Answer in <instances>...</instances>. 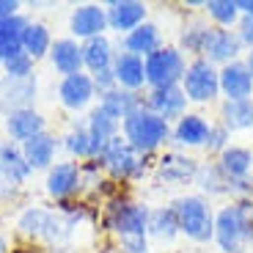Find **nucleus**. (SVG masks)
Instances as JSON below:
<instances>
[{
	"instance_id": "6ab92c4d",
	"label": "nucleus",
	"mask_w": 253,
	"mask_h": 253,
	"mask_svg": "<svg viewBox=\"0 0 253 253\" xmlns=\"http://www.w3.org/2000/svg\"><path fill=\"white\" fill-rule=\"evenodd\" d=\"M220 96L228 102L253 99V77L245 66V58L220 66Z\"/></svg>"
},
{
	"instance_id": "4be33fe9",
	"label": "nucleus",
	"mask_w": 253,
	"mask_h": 253,
	"mask_svg": "<svg viewBox=\"0 0 253 253\" xmlns=\"http://www.w3.org/2000/svg\"><path fill=\"white\" fill-rule=\"evenodd\" d=\"M58 152H61V138H55V135L47 129V132L36 135L33 140H28V143H22V154H25V160L31 163L33 171H50L52 165L58 163Z\"/></svg>"
},
{
	"instance_id": "423d86ee",
	"label": "nucleus",
	"mask_w": 253,
	"mask_h": 253,
	"mask_svg": "<svg viewBox=\"0 0 253 253\" xmlns=\"http://www.w3.org/2000/svg\"><path fill=\"white\" fill-rule=\"evenodd\" d=\"M179 88L190 105H212L220 99V69L207 58H190Z\"/></svg>"
},
{
	"instance_id": "c85d7f7f",
	"label": "nucleus",
	"mask_w": 253,
	"mask_h": 253,
	"mask_svg": "<svg viewBox=\"0 0 253 253\" xmlns=\"http://www.w3.org/2000/svg\"><path fill=\"white\" fill-rule=\"evenodd\" d=\"M198 187V196L204 198H215V196H231V182L226 179V173L220 171V165L212 160V163H201L198 165V173H196V182H193Z\"/></svg>"
},
{
	"instance_id": "c9c22d12",
	"label": "nucleus",
	"mask_w": 253,
	"mask_h": 253,
	"mask_svg": "<svg viewBox=\"0 0 253 253\" xmlns=\"http://www.w3.org/2000/svg\"><path fill=\"white\" fill-rule=\"evenodd\" d=\"M28 22L31 19L25 14H14V17L0 19V50H3V55H8V52L22 47V36H25Z\"/></svg>"
},
{
	"instance_id": "b1692460",
	"label": "nucleus",
	"mask_w": 253,
	"mask_h": 253,
	"mask_svg": "<svg viewBox=\"0 0 253 253\" xmlns=\"http://www.w3.org/2000/svg\"><path fill=\"white\" fill-rule=\"evenodd\" d=\"M215 163L220 165V171L226 173L228 182H251L253 173V152L248 146L231 143L220 157H215Z\"/></svg>"
},
{
	"instance_id": "a19ab883",
	"label": "nucleus",
	"mask_w": 253,
	"mask_h": 253,
	"mask_svg": "<svg viewBox=\"0 0 253 253\" xmlns=\"http://www.w3.org/2000/svg\"><path fill=\"white\" fill-rule=\"evenodd\" d=\"M234 31H237V36H240V42H242V47H245V52L253 50V14H242Z\"/></svg>"
},
{
	"instance_id": "72a5a7b5",
	"label": "nucleus",
	"mask_w": 253,
	"mask_h": 253,
	"mask_svg": "<svg viewBox=\"0 0 253 253\" xmlns=\"http://www.w3.org/2000/svg\"><path fill=\"white\" fill-rule=\"evenodd\" d=\"M209 33H212V25H209V22H190V25H184L182 33H179V44L176 47L190 58H204Z\"/></svg>"
},
{
	"instance_id": "3c124183",
	"label": "nucleus",
	"mask_w": 253,
	"mask_h": 253,
	"mask_svg": "<svg viewBox=\"0 0 253 253\" xmlns=\"http://www.w3.org/2000/svg\"><path fill=\"white\" fill-rule=\"evenodd\" d=\"M251 201H253V193H251Z\"/></svg>"
},
{
	"instance_id": "f257e3e1",
	"label": "nucleus",
	"mask_w": 253,
	"mask_h": 253,
	"mask_svg": "<svg viewBox=\"0 0 253 253\" xmlns=\"http://www.w3.org/2000/svg\"><path fill=\"white\" fill-rule=\"evenodd\" d=\"M14 228L19 237H25L31 242H42L47 248H63L75 231V226L66 220L61 209H50L42 204H28L17 215Z\"/></svg>"
},
{
	"instance_id": "f3484780",
	"label": "nucleus",
	"mask_w": 253,
	"mask_h": 253,
	"mask_svg": "<svg viewBox=\"0 0 253 253\" xmlns=\"http://www.w3.org/2000/svg\"><path fill=\"white\" fill-rule=\"evenodd\" d=\"M36 77L28 80H11V77H0V113L8 116L14 110L33 108L36 102Z\"/></svg>"
},
{
	"instance_id": "58836bf2",
	"label": "nucleus",
	"mask_w": 253,
	"mask_h": 253,
	"mask_svg": "<svg viewBox=\"0 0 253 253\" xmlns=\"http://www.w3.org/2000/svg\"><path fill=\"white\" fill-rule=\"evenodd\" d=\"M119 242V253H152L149 237H126V240H116Z\"/></svg>"
},
{
	"instance_id": "37998d69",
	"label": "nucleus",
	"mask_w": 253,
	"mask_h": 253,
	"mask_svg": "<svg viewBox=\"0 0 253 253\" xmlns=\"http://www.w3.org/2000/svg\"><path fill=\"white\" fill-rule=\"evenodd\" d=\"M19 8H22V3H19V0H0V19L14 17V14H22Z\"/></svg>"
},
{
	"instance_id": "2f4dec72",
	"label": "nucleus",
	"mask_w": 253,
	"mask_h": 253,
	"mask_svg": "<svg viewBox=\"0 0 253 253\" xmlns=\"http://www.w3.org/2000/svg\"><path fill=\"white\" fill-rule=\"evenodd\" d=\"M149 237L160 242H173L176 237H182L179 234V220H176L173 204L152 209V215H149Z\"/></svg>"
},
{
	"instance_id": "39448f33",
	"label": "nucleus",
	"mask_w": 253,
	"mask_h": 253,
	"mask_svg": "<svg viewBox=\"0 0 253 253\" xmlns=\"http://www.w3.org/2000/svg\"><path fill=\"white\" fill-rule=\"evenodd\" d=\"M96 163H99L102 173L110 176L113 182H138V179H143L146 171H149L146 157L135 152L121 135L113 138L99 154H96Z\"/></svg>"
},
{
	"instance_id": "cd10ccee",
	"label": "nucleus",
	"mask_w": 253,
	"mask_h": 253,
	"mask_svg": "<svg viewBox=\"0 0 253 253\" xmlns=\"http://www.w3.org/2000/svg\"><path fill=\"white\" fill-rule=\"evenodd\" d=\"M0 168L6 171V176L11 179L17 187H22L33 173L31 163H28L25 154H22V146L11 143V140H0Z\"/></svg>"
},
{
	"instance_id": "0eeeda50",
	"label": "nucleus",
	"mask_w": 253,
	"mask_h": 253,
	"mask_svg": "<svg viewBox=\"0 0 253 253\" xmlns=\"http://www.w3.org/2000/svg\"><path fill=\"white\" fill-rule=\"evenodd\" d=\"M149 215H152V209L146 204L129 201V198H113L105 209V228L116 240L149 237Z\"/></svg>"
},
{
	"instance_id": "a878e982",
	"label": "nucleus",
	"mask_w": 253,
	"mask_h": 253,
	"mask_svg": "<svg viewBox=\"0 0 253 253\" xmlns=\"http://www.w3.org/2000/svg\"><path fill=\"white\" fill-rule=\"evenodd\" d=\"M116 44L113 39L105 33V36H96V39H88V42H83V66L88 75L94 72H102V69H110L116 61Z\"/></svg>"
},
{
	"instance_id": "20e7f679",
	"label": "nucleus",
	"mask_w": 253,
	"mask_h": 253,
	"mask_svg": "<svg viewBox=\"0 0 253 253\" xmlns=\"http://www.w3.org/2000/svg\"><path fill=\"white\" fill-rule=\"evenodd\" d=\"M179 220V234L184 240L196 242V245H209L215 240V209L209 204V198L190 193V196H179L173 201Z\"/></svg>"
},
{
	"instance_id": "a18cd8bd",
	"label": "nucleus",
	"mask_w": 253,
	"mask_h": 253,
	"mask_svg": "<svg viewBox=\"0 0 253 253\" xmlns=\"http://www.w3.org/2000/svg\"><path fill=\"white\" fill-rule=\"evenodd\" d=\"M237 8L240 14H253V0H237Z\"/></svg>"
},
{
	"instance_id": "2eb2a0df",
	"label": "nucleus",
	"mask_w": 253,
	"mask_h": 253,
	"mask_svg": "<svg viewBox=\"0 0 253 253\" xmlns=\"http://www.w3.org/2000/svg\"><path fill=\"white\" fill-rule=\"evenodd\" d=\"M209 132H212V121L201 113H190V110L171 124V140L179 149H204Z\"/></svg>"
},
{
	"instance_id": "f8f14e48",
	"label": "nucleus",
	"mask_w": 253,
	"mask_h": 253,
	"mask_svg": "<svg viewBox=\"0 0 253 253\" xmlns=\"http://www.w3.org/2000/svg\"><path fill=\"white\" fill-rule=\"evenodd\" d=\"M94 99H96V88H94V80H91L88 72L61 77V83H58V102H61L63 110L80 113V110H85Z\"/></svg>"
},
{
	"instance_id": "aec40b11",
	"label": "nucleus",
	"mask_w": 253,
	"mask_h": 253,
	"mask_svg": "<svg viewBox=\"0 0 253 253\" xmlns=\"http://www.w3.org/2000/svg\"><path fill=\"white\" fill-rule=\"evenodd\" d=\"M113 75H116V85L132 94H143L146 91V63L140 55L119 50L113 61Z\"/></svg>"
},
{
	"instance_id": "9b49d317",
	"label": "nucleus",
	"mask_w": 253,
	"mask_h": 253,
	"mask_svg": "<svg viewBox=\"0 0 253 253\" xmlns=\"http://www.w3.org/2000/svg\"><path fill=\"white\" fill-rule=\"evenodd\" d=\"M198 165L201 163H198L196 157H190V154H184V152H165L163 157L157 160V165H154V176L163 184L179 187V184L196 182Z\"/></svg>"
},
{
	"instance_id": "8fccbe9b",
	"label": "nucleus",
	"mask_w": 253,
	"mask_h": 253,
	"mask_svg": "<svg viewBox=\"0 0 253 253\" xmlns=\"http://www.w3.org/2000/svg\"><path fill=\"white\" fill-rule=\"evenodd\" d=\"M251 245H253V223H251Z\"/></svg>"
},
{
	"instance_id": "4468645a",
	"label": "nucleus",
	"mask_w": 253,
	"mask_h": 253,
	"mask_svg": "<svg viewBox=\"0 0 253 253\" xmlns=\"http://www.w3.org/2000/svg\"><path fill=\"white\" fill-rule=\"evenodd\" d=\"M105 11H108V31L119 33V39L149 19V6L140 0H110L105 3Z\"/></svg>"
},
{
	"instance_id": "bb28decb",
	"label": "nucleus",
	"mask_w": 253,
	"mask_h": 253,
	"mask_svg": "<svg viewBox=\"0 0 253 253\" xmlns=\"http://www.w3.org/2000/svg\"><path fill=\"white\" fill-rule=\"evenodd\" d=\"M217 124H223L231 135L253 129V99H240V102L223 99L220 108H217Z\"/></svg>"
},
{
	"instance_id": "49530a36",
	"label": "nucleus",
	"mask_w": 253,
	"mask_h": 253,
	"mask_svg": "<svg viewBox=\"0 0 253 253\" xmlns=\"http://www.w3.org/2000/svg\"><path fill=\"white\" fill-rule=\"evenodd\" d=\"M11 251V242H8V234L6 231H0V253H8Z\"/></svg>"
},
{
	"instance_id": "de8ad7c7",
	"label": "nucleus",
	"mask_w": 253,
	"mask_h": 253,
	"mask_svg": "<svg viewBox=\"0 0 253 253\" xmlns=\"http://www.w3.org/2000/svg\"><path fill=\"white\" fill-rule=\"evenodd\" d=\"M245 66H248V72H251V77H253V50L245 52Z\"/></svg>"
},
{
	"instance_id": "f704fd0d",
	"label": "nucleus",
	"mask_w": 253,
	"mask_h": 253,
	"mask_svg": "<svg viewBox=\"0 0 253 253\" xmlns=\"http://www.w3.org/2000/svg\"><path fill=\"white\" fill-rule=\"evenodd\" d=\"M204 14L209 17L212 28H228V31H234L242 17L237 0H204Z\"/></svg>"
},
{
	"instance_id": "a211bd4d",
	"label": "nucleus",
	"mask_w": 253,
	"mask_h": 253,
	"mask_svg": "<svg viewBox=\"0 0 253 253\" xmlns=\"http://www.w3.org/2000/svg\"><path fill=\"white\" fill-rule=\"evenodd\" d=\"M47 132V119L39 113L36 108H25V110H14L6 116V135L11 143L22 146L28 140H33L36 135Z\"/></svg>"
},
{
	"instance_id": "ddd939ff",
	"label": "nucleus",
	"mask_w": 253,
	"mask_h": 253,
	"mask_svg": "<svg viewBox=\"0 0 253 253\" xmlns=\"http://www.w3.org/2000/svg\"><path fill=\"white\" fill-rule=\"evenodd\" d=\"M187 96L179 85L173 88H146L143 91V108L157 113L160 119H165L168 124L179 121L184 113H187Z\"/></svg>"
},
{
	"instance_id": "ea45409f",
	"label": "nucleus",
	"mask_w": 253,
	"mask_h": 253,
	"mask_svg": "<svg viewBox=\"0 0 253 253\" xmlns=\"http://www.w3.org/2000/svg\"><path fill=\"white\" fill-rule=\"evenodd\" d=\"M91 80H94L96 96H102V94H108V91H113V88H116L113 66H110V69H102V72H94V75H91Z\"/></svg>"
},
{
	"instance_id": "393cba45",
	"label": "nucleus",
	"mask_w": 253,
	"mask_h": 253,
	"mask_svg": "<svg viewBox=\"0 0 253 253\" xmlns=\"http://www.w3.org/2000/svg\"><path fill=\"white\" fill-rule=\"evenodd\" d=\"M85 126H88L91 146H94V160H96V154L110 143V140L121 135V121H116L113 116H108L99 105L91 108V113L85 116Z\"/></svg>"
},
{
	"instance_id": "7ed1b4c3",
	"label": "nucleus",
	"mask_w": 253,
	"mask_h": 253,
	"mask_svg": "<svg viewBox=\"0 0 253 253\" xmlns=\"http://www.w3.org/2000/svg\"><path fill=\"white\" fill-rule=\"evenodd\" d=\"M121 138L132 146L138 154L149 157V154L160 152L171 140V124L140 105L138 110H132L121 121Z\"/></svg>"
},
{
	"instance_id": "e433bc0d",
	"label": "nucleus",
	"mask_w": 253,
	"mask_h": 253,
	"mask_svg": "<svg viewBox=\"0 0 253 253\" xmlns=\"http://www.w3.org/2000/svg\"><path fill=\"white\" fill-rule=\"evenodd\" d=\"M3 77H11V80H28V77H36V61L28 55L22 47L14 52H8L3 58Z\"/></svg>"
},
{
	"instance_id": "9d476101",
	"label": "nucleus",
	"mask_w": 253,
	"mask_h": 253,
	"mask_svg": "<svg viewBox=\"0 0 253 253\" xmlns=\"http://www.w3.org/2000/svg\"><path fill=\"white\" fill-rule=\"evenodd\" d=\"M108 31V11L99 3H83V6L72 8L69 14V36L77 42H88V39L105 36Z\"/></svg>"
},
{
	"instance_id": "4c0bfd02",
	"label": "nucleus",
	"mask_w": 253,
	"mask_h": 253,
	"mask_svg": "<svg viewBox=\"0 0 253 253\" xmlns=\"http://www.w3.org/2000/svg\"><path fill=\"white\" fill-rule=\"evenodd\" d=\"M228 146H231V132H228L223 124H212V132H209V140H207V146H204V149H207L209 154L220 157Z\"/></svg>"
},
{
	"instance_id": "7c9ffc66",
	"label": "nucleus",
	"mask_w": 253,
	"mask_h": 253,
	"mask_svg": "<svg viewBox=\"0 0 253 253\" xmlns=\"http://www.w3.org/2000/svg\"><path fill=\"white\" fill-rule=\"evenodd\" d=\"M96 99H99V108L108 116H113L116 121H124L132 110H138L143 105V94H132V91H124L119 85L113 91H108V94L96 96Z\"/></svg>"
},
{
	"instance_id": "09e8293b",
	"label": "nucleus",
	"mask_w": 253,
	"mask_h": 253,
	"mask_svg": "<svg viewBox=\"0 0 253 253\" xmlns=\"http://www.w3.org/2000/svg\"><path fill=\"white\" fill-rule=\"evenodd\" d=\"M3 58H6V55H3V50H0V66H3Z\"/></svg>"
},
{
	"instance_id": "6e6552de",
	"label": "nucleus",
	"mask_w": 253,
	"mask_h": 253,
	"mask_svg": "<svg viewBox=\"0 0 253 253\" xmlns=\"http://www.w3.org/2000/svg\"><path fill=\"white\" fill-rule=\"evenodd\" d=\"M146 88H173L179 85L187 69V55L176 44H163L157 52L143 58Z\"/></svg>"
},
{
	"instance_id": "c756f323",
	"label": "nucleus",
	"mask_w": 253,
	"mask_h": 253,
	"mask_svg": "<svg viewBox=\"0 0 253 253\" xmlns=\"http://www.w3.org/2000/svg\"><path fill=\"white\" fill-rule=\"evenodd\" d=\"M61 149L69 154L75 163H85V160H94V146H91V135L85 119L75 121V124L61 135Z\"/></svg>"
},
{
	"instance_id": "5701e85b",
	"label": "nucleus",
	"mask_w": 253,
	"mask_h": 253,
	"mask_svg": "<svg viewBox=\"0 0 253 253\" xmlns=\"http://www.w3.org/2000/svg\"><path fill=\"white\" fill-rule=\"evenodd\" d=\"M163 31H160V25H154V22H149L146 19L143 25H138L135 31H129L126 36L119 39V50L124 52H132V55H152V52H157L160 47H163Z\"/></svg>"
},
{
	"instance_id": "79ce46f5",
	"label": "nucleus",
	"mask_w": 253,
	"mask_h": 253,
	"mask_svg": "<svg viewBox=\"0 0 253 253\" xmlns=\"http://www.w3.org/2000/svg\"><path fill=\"white\" fill-rule=\"evenodd\" d=\"M17 193H19V187L6 176V171L0 168V201H6V198H14Z\"/></svg>"
},
{
	"instance_id": "dca6fc26",
	"label": "nucleus",
	"mask_w": 253,
	"mask_h": 253,
	"mask_svg": "<svg viewBox=\"0 0 253 253\" xmlns=\"http://www.w3.org/2000/svg\"><path fill=\"white\" fill-rule=\"evenodd\" d=\"M245 55V47H242L237 31H228V28H212L209 33V42H207V50H204V58L212 61L220 69L226 63H234V61H242Z\"/></svg>"
},
{
	"instance_id": "473e14b6",
	"label": "nucleus",
	"mask_w": 253,
	"mask_h": 253,
	"mask_svg": "<svg viewBox=\"0 0 253 253\" xmlns=\"http://www.w3.org/2000/svg\"><path fill=\"white\" fill-rule=\"evenodd\" d=\"M52 42H55V36H52V31L44 22H33V19L28 22L25 36H22V50H25L33 61H42V58L50 55Z\"/></svg>"
},
{
	"instance_id": "1a4fd4ad",
	"label": "nucleus",
	"mask_w": 253,
	"mask_h": 253,
	"mask_svg": "<svg viewBox=\"0 0 253 253\" xmlns=\"http://www.w3.org/2000/svg\"><path fill=\"white\" fill-rule=\"evenodd\" d=\"M44 190L55 204H66L83 193V165L75 160H58L44 173Z\"/></svg>"
},
{
	"instance_id": "412c9836",
	"label": "nucleus",
	"mask_w": 253,
	"mask_h": 253,
	"mask_svg": "<svg viewBox=\"0 0 253 253\" xmlns=\"http://www.w3.org/2000/svg\"><path fill=\"white\" fill-rule=\"evenodd\" d=\"M47 61H50V66L61 77L85 72V66H83V44L77 42V39H72V36L55 39V42H52L50 55H47Z\"/></svg>"
},
{
	"instance_id": "c03bdc74",
	"label": "nucleus",
	"mask_w": 253,
	"mask_h": 253,
	"mask_svg": "<svg viewBox=\"0 0 253 253\" xmlns=\"http://www.w3.org/2000/svg\"><path fill=\"white\" fill-rule=\"evenodd\" d=\"M8 253H47L44 248H39V245H14Z\"/></svg>"
},
{
	"instance_id": "f03ea898",
	"label": "nucleus",
	"mask_w": 253,
	"mask_h": 253,
	"mask_svg": "<svg viewBox=\"0 0 253 253\" xmlns=\"http://www.w3.org/2000/svg\"><path fill=\"white\" fill-rule=\"evenodd\" d=\"M251 223H253V201H228L215 212V245L220 253H248L251 245Z\"/></svg>"
}]
</instances>
